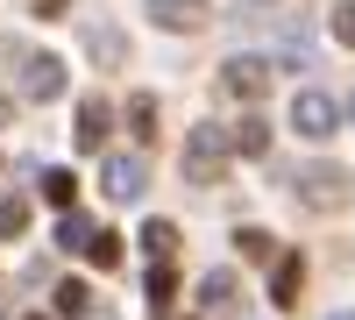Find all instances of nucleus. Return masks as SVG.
Returning a JSON list of instances; mask_svg holds the SVG:
<instances>
[{
	"mask_svg": "<svg viewBox=\"0 0 355 320\" xmlns=\"http://www.w3.org/2000/svg\"><path fill=\"white\" fill-rule=\"evenodd\" d=\"M334 43L355 50V0H341V8H334Z\"/></svg>",
	"mask_w": 355,
	"mask_h": 320,
	"instance_id": "21",
	"label": "nucleus"
},
{
	"mask_svg": "<svg viewBox=\"0 0 355 320\" xmlns=\"http://www.w3.org/2000/svg\"><path fill=\"white\" fill-rule=\"evenodd\" d=\"M43 199L71 214V199H78V178H71V171H50V178H43Z\"/></svg>",
	"mask_w": 355,
	"mask_h": 320,
	"instance_id": "17",
	"label": "nucleus"
},
{
	"mask_svg": "<svg viewBox=\"0 0 355 320\" xmlns=\"http://www.w3.org/2000/svg\"><path fill=\"white\" fill-rule=\"evenodd\" d=\"M227 157H270V121H263L256 107L227 128Z\"/></svg>",
	"mask_w": 355,
	"mask_h": 320,
	"instance_id": "8",
	"label": "nucleus"
},
{
	"mask_svg": "<svg viewBox=\"0 0 355 320\" xmlns=\"http://www.w3.org/2000/svg\"><path fill=\"white\" fill-rule=\"evenodd\" d=\"M249 8H270V0H249Z\"/></svg>",
	"mask_w": 355,
	"mask_h": 320,
	"instance_id": "25",
	"label": "nucleus"
},
{
	"mask_svg": "<svg viewBox=\"0 0 355 320\" xmlns=\"http://www.w3.org/2000/svg\"><path fill=\"white\" fill-rule=\"evenodd\" d=\"M299 285H306V256L291 249V256H277V271H270V299L277 306H299Z\"/></svg>",
	"mask_w": 355,
	"mask_h": 320,
	"instance_id": "10",
	"label": "nucleus"
},
{
	"mask_svg": "<svg viewBox=\"0 0 355 320\" xmlns=\"http://www.w3.org/2000/svg\"><path fill=\"white\" fill-rule=\"evenodd\" d=\"M78 28H85V50H93L107 71H121V57H128V36H121V28H114L107 15H85Z\"/></svg>",
	"mask_w": 355,
	"mask_h": 320,
	"instance_id": "7",
	"label": "nucleus"
},
{
	"mask_svg": "<svg viewBox=\"0 0 355 320\" xmlns=\"http://www.w3.org/2000/svg\"><path fill=\"white\" fill-rule=\"evenodd\" d=\"M64 8H71V0H36V15H43V22H57Z\"/></svg>",
	"mask_w": 355,
	"mask_h": 320,
	"instance_id": "23",
	"label": "nucleus"
},
{
	"mask_svg": "<svg viewBox=\"0 0 355 320\" xmlns=\"http://www.w3.org/2000/svg\"><path fill=\"white\" fill-rule=\"evenodd\" d=\"M0 235H8V242L28 235V199H0Z\"/></svg>",
	"mask_w": 355,
	"mask_h": 320,
	"instance_id": "15",
	"label": "nucleus"
},
{
	"mask_svg": "<svg viewBox=\"0 0 355 320\" xmlns=\"http://www.w3.org/2000/svg\"><path fill=\"white\" fill-rule=\"evenodd\" d=\"M348 114H355V100H348Z\"/></svg>",
	"mask_w": 355,
	"mask_h": 320,
	"instance_id": "28",
	"label": "nucleus"
},
{
	"mask_svg": "<svg viewBox=\"0 0 355 320\" xmlns=\"http://www.w3.org/2000/svg\"><path fill=\"white\" fill-rule=\"evenodd\" d=\"M100 185H107V199H135L142 185H150V171H142V157H128V150H114V157L100 164Z\"/></svg>",
	"mask_w": 355,
	"mask_h": 320,
	"instance_id": "5",
	"label": "nucleus"
},
{
	"mask_svg": "<svg viewBox=\"0 0 355 320\" xmlns=\"http://www.w3.org/2000/svg\"><path fill=\"white\" fill-rule=\"evenodd\" d=\"M263 85H270V65H263V57H227L220 65V93H234V100H263Z\"/></svg>",
	"mask_w": 355,
	"mask_h": 320,
	"instance_id": "4",
	"label": "nucleus"
},
{
	"mask_svg": "<svg viewBox=\"0 0 355 320\" xmlns=\"http://www.w3.org/2000/svg\"><path fill=\"white\" fill-rule=\"evenodd\" d=\"M334 320H355V313H334Z\"/></svg>",
	"mask_w": 355,
	"mask_h": 320,
	"instance_id": "26",
	"label": "nucleus"
},
{
	"mask_svg": "<svg viewBox=\"0 0 355 320\" xmlns=\"http://www.w3.org/2000/svg\"><path fill=\"white\" fill-rule=\"evenodd\" d=\"M291 128H299L306 142H327L341 128V107L320 93V85H299V100H291Z\"/></svg>",
	"mask_w": 355,
	"mask_h": 320,
	"instance_id": "3",
	"label": "nucleus"
},
{
	"mask_svg": "<svg viewBox=\"0 0 355 320\" xmlns=\"http://www.w3.org/2000/svg\"><path fill=\"white\" fill-rule=\"evenodd\" d=\"M71 142H78V150H100V142H107V100H78Z\"/></svg>",
	"mask_w": 355,
	"mask_h": 320,
	"instance_id": "11",
	"label": "nucleus"
},
{
	"mask_svg": "<svg viewBox=\"0 0 355 320\" xmlns=\"http://www.w3.org/2000/svg\"><path fill=\"white\" fill-rule=\"evenodd\" d=\"M21 93H28V100H57V93H64V65H57L50 50L21 57Z\"/></svg>",
	"mask_w": 355,
	"mask_h": 320,
	"instance_id": "6",
	"label": "nucleus"
},
{
	"mask_svg": "<svg viewBox=\"0 0 355 320\" xmlns=\"http://www.w3.org/2000/svg\"><path fill=\"white\" fill-rule=\"evenodd\" d=\"M291 192H299V207H313V214H341L348 199H355V178H348L341 164H299Z\"/></svg>",
	"mask_w": 355,
	"mask_h": 320,
	"instance_id": "1",
	"label": "nucleus"
},
{
	"mask_svg": "<svg viewBox=\"0 0 355 320\" xmlns=\"http://www.w3.org/2000/svg\"><path fill=\"white\" fill-rule=\"evenodd\" d=\"M234 242H242V256H249V264H270V256H277V242L263 235V228H242Z\"/></svg>",
	"mask_w": 355,
	"mask_h": 320,
	"instance_id": "19",
	"label": "nucleus"
},
{
	"mask_svg": "<svg viewBox=\"0 0 355 320\" xmlns=\"http://www.w3.org/2000/svg\"><path fill=\"white\" fill-rule=\"evenodd\" d=\"M0 128H8V100H0Z\"/></svg>",
	"mask_w": 355,
	"mask_h": 320,
	"instance_id": "24",
	"label": "nucleus"
},
{
	"mask_svg": "<svg viewBox=\"0 0 355 320\" xmlns=\"http://www.w3.org/2000/svg\"><path fill=\"white\" fill-rule=\"evenodd\" d=\"M142 249H150V256H171V249H178V228H171V221H150V228H142Z\"/></svg>",
	"mask_w": 355,
	"mask_h": 320,
	"instance_id": "20",
	"label": "nucleus"
},
{
	"mask_svg": "<svg viewBox=\"0 0 355 320\" xmlns=\"http://www.w3.org/2000/svg\"><path fill=\"white\" fill-rule=\"evenodd\" d=\"M57 313L64 320H107V306H93V292L71 278V285H57Z\"/></svg>",
	"mask_w": 355,
	"mask_h": 320,
	"instance_id": "12",
	"label": "nucleus"
},
{
	"mask_svg": "<svg viewBox=\"0 0 355 320\" xmlns=\"http://www.w3.org/2000/svg\"><path fill=\"white\" fill-rule=\"evenodd\" d=\"M171 292H178V271H171V264H157V271H150V299H157V306H164V299H171Z\"/></svg>",
	"mask_w": 355,
	"mask_h": 320,
	"instance_id": "22",
	"label": "nucleus"
},
{
	"mask_svg": "<svg viewBox=\"0 0 355 320\" xmlns=\"http://www.w3.org/2000/svg\"><path fill=\"white\" fill-rule=\"evenodd\" d=\"M150 22L185 36V28H206V0H150Z\"/></svg>",
	"mask_w": 355,
	"mask_h": 320,
	"instance_id": "9",
	"label": "nucleus"
},
{
	"mask_svg": "<svg viewBox=\"0 0 355 320\" xmlns=\"http://www.w3.org/2000/svg\"><path fill=\"white\" fill-rule=\"evenodd\" d=\"M128 128H135V142H150V135H157V100H150V93H135V100H128Z\"/></svg>",
	"mask_w": 355,
	"mask_h": 320,
	"instance_id": "14",
	"label": "nucleus"
},
{
	"mask_svg": "<svg viewBox=\"0 0 355 320\" xmlns=\"http://www.w3.org/2000/svg\"><path fill=\"white\" fill-rule=\"evenodd\" d=\"M57 242H64V249H85V242H93V221H85V214H64V221H57Z\"/></svg>",
	"mask_w": 355,
	"mask_h": 320,
	"instance_id": "18",
	"label": "nucleus"
},
{
	"mask_svg": "<svg viewBox=\"0 0 355 320\" xmlns=\"http://www.w3.org/2000/svg\"><path fill=\"white\" fill-rule=\"evenodd\" d=\"M199 299H206V313H227L234 306V271H206L199 278Z\"/></svg>",
	"mask_w": 355,
	"mask_h": 320,
	"instance_id": "13",
	"label": "nucleus"
},
{
	"mask_svg": "<svg viewBox=\"0 0 355 320\" xmlns=\"http://www.w3.org/2000/svg\"><path fill=\"white\" fill-rule=\"evenodd\" d=\"M85 256H93L100 271H114V264H121V235H107V228H93V242H85Z\"/></svg>",
	"mask_w": 355,
	"mask_h": 320,
	"instance_id": "16",
	"label": "nucleus"
},
{
	"mask_svg": "<svg viewBox=\"0 0 355 320\" xmlns=\"http://www.w3.org/2000/svg\"><path fill=\"white\" fill-rule=\"evenodd\" d=\"M220 171H227V128H220V121H192L185 178H192V185H220Z\"/></svg>",
	"mask_w": 355,
	"mask_h": 320,
	"instance_id": "2",
	"label": "nucleus"
},
{
	"mask_svg": "<svg viewBox=\"0 0 355 320\" xmlns=\"http://www.w3.org/2000/svg\"><path fill=\"white\" fill-rule=\"evenodd\" d=\"M28 320H43V313H28Z\"/></svg>",
	"mask_w": 355,
	"mask_h": 320,
	"instance_id": "27",
	"label": "nucleus"
}]
</instances>
